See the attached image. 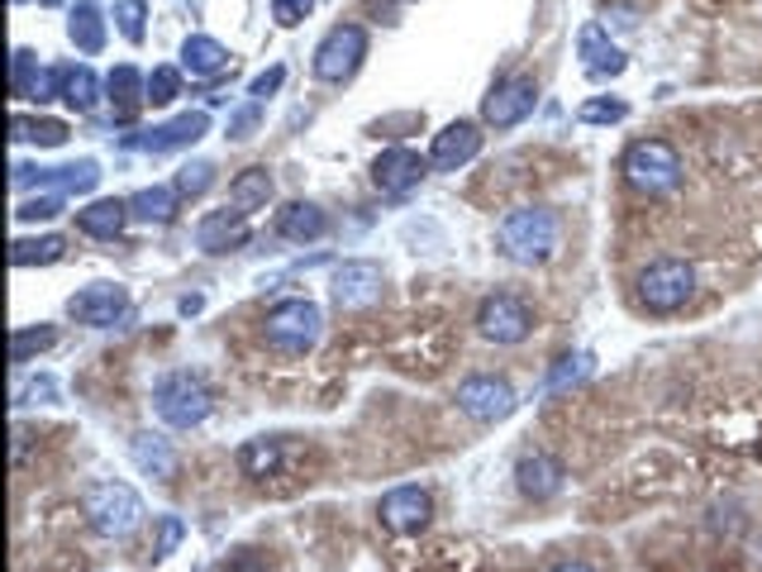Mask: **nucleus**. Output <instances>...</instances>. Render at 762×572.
<instances>
[{"instance_id": "nucleus-44", "label": "nucleus", "mask_w": 762, "mask_h": 572, "mask_svg": "<svg viewBox=\"0 0 762 572\" xmlns=\"http://www.w3.org/2000/svg\"><path fill=\"white\" fill-rule=\"evenodd\" d=\"M558 572H586V568H558Z\"/></svg>"}, {"instance_id": "nucleus-41", "label": "nucleus", "mask_w": 762, "mask_h": 572, "mask_svg": "<svg viewBox=\"0 0 762 572\" xmlns=\"http://www.w3.org/2000/svg\"><path fill=\"white\" fill-rule=\"evenodd\" d=\"M253 129H258V106H243V110L229 120V134H234V139H248Z\"/></svg>"}, {"instance_id": "nucleus-30", "label": "nucleus", "mask_w": 762, "mask_h": 572, "mask_svg": "<svg viewBox=\"0 0 762 572\" xmlns=\"http://www.w3.org/2000/svg\"><path fill=\"white\" fill-rule=\"evenodd\" d=\"M239 463L248 477H267L272 467H277V444H272V439H253V444L239 453Z\"/></svg>"}, {"instance_id": "nucleus-16", "label": "nucleus", "mask_w": 762, "mask_h": 572, "mask_svg": "<svg viewBox=\"0 0 762 572\" xmlns=\"http://www.w3.org/2000/svg\"><path fill=\"white\" fill-rule=\"evenodd\" d=\"M195 239H201L205 253H229V249H239V243L248 239V225H243L239 211H215V215L201 219Z\"/></svg>"}, {"instance_id": "nucleus-12", "label": "nucleus", "mask_w": 762, "mask_h": 572, "mask_svg": "<svg viewBox=\"0 0 762 572\" xmlns=\"http://www.w3.org/2000/svg\"><path fill=\"white\" fill-rule=\"evenodd\" d=\"M477 148H481L477 124H472V120H457V124H449L439 139H433V153H429V158H433V167H439V172H457L463 163L477 158Z\"/></svg>"}, {"instance_id": "nucleus-21", "label": "nucleus", "mask_w": 762, "mask_h": 572, "mask_svg": "<svg viewBox=\"0 0 762 572\" xmlns=\"http://www.w3.org/2000/svg\"><path fill=\"white\" fill-rule=\"evenodd\" d=\"M201 134H205V115H181V120L163 124V129H153L148 139H134V143H139V148L163 153V148H181V143H195Z\"/></svg>"}, {"instance_id": "nucleus-31", "label": "nucleus", "mask_w": 762, "mask_h": 572, "mask_svg": "<svg viewBox=\"0 0 762 572\" xmlns=\"http://www.w3.org/2000/svg\"><path fill=\"white\" fill-rule=\"evenodd\" d=\"M10 258H15V267H24V263H58V258H62V239H38V243L34 239H20Z\"/></svg>"}, {"instance_id": "nucleus-34", "label": "nucleus", "mask_w": 762, "mask_h": 572, "mask_svg": "<svg viewBox=\"0 0 762 572\" xmlns=\"http://www.w3.org/2000/svg\"><path fill=\"white\" fill-rule=\"evenodd\" d=\"M210 181H215V167H210V163H191L187 172L177 177V191H181V196H201Z\"/></svg>"}, {"instance_id": "nucleus-42", "label": "nucleus", "mask_w": 762, "mask_h": 572, "mask_svg": "<svg viewBox=\"0 0 762 572\" xmlns=\"http://www.w3.org/2000/svg\"><path fill=\"white\" fill-rule=\"evenodd\" d=\"M282 76H286L282 68H272V72H262V76H258V82H253V86H248V96H253V100H262V96H272V91H277V86H282Z\"/></svg>"}, {"instance_id": "nucleus-14", "label": "nucleus", "mask_w": 762, "mask_h": 572, "mask_svg": "<svg viewBox=\"0 0 762 572\" xmlns=\"http://www.w3.org/2000/svg\"><path fill=\"white\" fill-rule=\"evenodd\" d=\"M425 177V158L415 148H386L381 158L372 163V181L381 191H405Z\"/></svg>"}, {"instance_id": "nucleus-40", "label": "nucleus", "mask_w": 762, "mask_h": 572, "mask_svg": "<svg viewBox=\"0 0 762 572\" xmlns=\"http://www.w3.org/2000/svg\"><path fill=\"white\" fill-rule=\"evenodd\" d=\"M582 372H586V358H582V354H576V358H562V368L553 372V382H548V386H553V392H558V386L576 382V377H582Z\"/></svg>"}, {"instance_id": "nucleus-9", "label": "nucleus", "mask_w": 762, "mask_h": 572, "mask_svg": "<svg viewBox=\"0 0 762 572\" xmlns=\"http://www.w3.org/2000/svg\"><path fill=\"white\" fill-rule=\"evenodd\" d=\"M457 406H463L472 420H505L510 410H515V392L501 382V377H467L463 386H457Z\"/></svg>"}, {"instance_id": "nucleus-7", "label": "nucleus", "mask_w": 762, "mask_h": 572, "mask_svg": "<svg viewBox=\"0 0 762 572\" xmlns=\"http://www.w3.org/2000/svg\"><path fill=\"white\" fill-rule=\"evenodd\" d=\"M320 339V306L314 301H282L267 310V344L282 354H306Z\"/></svg>"}, {"instance_id": "nucleus-20", "label": "nucleus", "mask_w": 762, "mask_h": 572, "mask_svg": "<svg viewBox=\"0 0 762 572\" xmlns=\"http://www.w3.org/2000/svg\"><path fill=\"white\" fill-rule=\"evenodd\" d=\"M576 44H582V58H591V76H615V72H624V53L606 44V29H600V24H586Z\"/></svg>"}, {"instance_id": "nucleus-25", "label": "nucleus", "mask_w": 762, "mask_h": 572, "mask_svg": "<svg viewBox=\"0 0 762 572\" xmlns=\"http://www.w3.org/2000/svg\"><path fill=\"white\" fill-rule=\"evenodd\" d=\"M62 96H68V106L76 110H91L100 100V82L91 68H62Z\"/></svg>"}, {"instance_id": "nucleus-1", "label": "nucleus", "mask_w": 762, "mask_h": 572, "mask_svg": "<svg viewBox=\"0 0 762 572\" xmlns=\"http://www.w3.org/2000/svg\"><path fill=\"white\" fill-rule=\"evenodd\" d=\"M501 249L515 258V263H544V258L558 249V219L548 211H534V205L510 211L501 219Z\"/></svg>"}, {"instance_id": "nucleus-39", "label": "nucleus", "mask_w": 762, "mask_h": 572, "mask_svg": "<svg viewBox=\"0 0 762 572\" xmlns=\"http://www.w3.org/2000/svg\"><path fill=\"white\" fill-rule=\"evenodd\" d=\"M15 215H20V219H52V215H58V196H38V201H29V205H20Z\"/></svg>"}, {"instance_id": "nucleus-32", "label": "nucleus", "mask_w": 762, "mask_h": 572, "mask_svg": "<svg viewBox=\"0 0 762 572\" xmlns=\"http://www.w3.org/2000/svg\"><path fill=\"white\" fill-rule=\"evenodd\" d=\"M15 139H29V143H44V148H52V143L68 139V129H62L58 120H15Z\"/></svg>"}, {"instance_id": "nucleus-11", "label": "nucleus", "mask_w": 762, "mask_h": 572, "mask_svg": "<svg viewBox=\"0 0 762 572\" xmlns=\"http://www.w3.org/2000/svg\"><path fill=\"white\" fill-rule=\"evenodd\" d=\"M529 110H534V82H524V76H515V82H501L491 96H486V124H496V129L520 124Z\"/></svg>"}, {"instance_id": "nucleus-22", "label": "nucleus", "mask_w": 762, "mask_h": 572, "mask_svg": "<svg viewBox=\"0 0 762 572\" xmlns=\"http://www.w3.org/2000/svg\"><path fill=\"white\" fill-rule=\"evenodd\" d=\"M324 229H330V219H324V211H314V205H286L282 211V234L296 243L320 239Z\"/></svg>"}, {"instance_id": "nucleus-33", "label": "nucleus", "mask_w": 762, "mask_h": 572, "mask_svg": "<svg viewBox=\"0 0 762 572\" xmlns=\"http://www.w3.org/2000/svg\"><path fill=\"white\" fill-rule=\"evenodd\" d=\"M177 91H181V72L177 68H153V76H148V100H153V106L177 100Z\"/></svg>"}, {"instance_id": "nucleus-18", "label": "nucleus", "mask_w": 762, "mask_h": 572, "mask_svg": "<svg viewBox=\"0 0 762 572\" xmlns=\"http://www.w3.org/2000/svg\"><path fill=\"white\" fill-rule=\"evenodd\" d=\"M68 38L82 48V53H100L105 48V15H100L96 0H82V5L68 15Z\"/></svg>"}, {"instance_id": "nucleus-23", "label": "nucleus", "mask_w": 762, "mask_h": 572, "mask_svg": "<svg viewBox=\"0 0 762 572\" xmlns=\"http://www.w3.org/2000/svg\"><path fill=\"white\" fill-rule=\"evenodd\" d=\"M124 215H129V205L124 201H96V205H86L82 215V229L86 234H96V239H115L120 234V225H124Z\"/></svg>"}, {"instance_id": "nucleus-6", "label": "nucleus", "mask_w": 762, "mask_h": 572, "mask_svg": "<svg viewBox=\"0 0 762 572\" xmlns=\"http://www.w3.org/2000/svg\"><path fill=\"white\" fill-rule=\"evenodd\" d=\"M86 515L100 535H129L143 520V501L124 482H96L86 491Z\"/></svg>"}, {"instance_id": "nucleus-29", "label": "nucleus", "mask_w": 762, "mask_h": 572, "mask_svg": "<svg viewBox=\"0 0 762 572\" xmlns=\"http://www.w3.org/2000/svg\"><path fill=\"white\" fill-rule=\"evenodd\" d=\"M115 24L129 44H143L148 34V0H115Z\"/></svg>"}, {"instance_id": "nucleus-13", "label": "nucleus", "mask_w": 762, "mask_h": 572, "mask_svg": "<svg viewBox=\"0 0 762 572\" xmlns=\"http://www.w3.org/2000/svg\"><path fill=\"white\" fill-rule=\"evenodd\" d=\"M381 296V267L377 263H344L334 272V301L338 306H372Z\"/></svg>"}, {"instance_id": "nucleus-24", "label": "nucleus", "mask_w": 762, "mask_h": 572, "mask_svg": "<svg viewBox=\"0 0 762 572\" xmlns=\"http://www.w3.org/2000/svg\"><path fill=\"white\" fill-rule=\"evenodd\" d=\"M520 487L529 491V497H553L562 487V473L553 458H524L520 463Z\"/></svg>"}, {"instance_id": "nucleus-26", "label": "nucleus", "mask_w": 762, "mask_h": 572, "mask_svg": "<svg viewBox=\"0 0 762 572\" xmlns=\"http://www.w3.org/2000/svg\"><path fill=\"white\" fill-rule=\"evenodd\" d=\"M134 463L143 467V473H153V477H167L172 473V449H167V439H157V434H134Z\"/></svg>"}, {"instance_id": "nucleus-3", "label": "nucleus", "mask_w": 762, "mask_h": 572, "mask_svg": "<svg viewBox=\"0 0 762 572\" xmlns=\"http://www.w3.org/2000/svg\"><path fill=\"white\" fill-rule=\"evenodd\" d=\"M695 291V272L691 263H681V258H663V263H653L648 272L639 277V301L653 310V315H672L691 301Z\"/></svg>"}, {"instance_id": "nucleus-36", "label": "nucleus", "mask_w": 762, "mask_h": 572, "mask_svg": "<svg viewBox=\"0 0 762 572\" xmlns=\"http://www.w3.org/2000/svg\"><path fill=\"white\" fill-rule=\"evenodd\" d=\"M34 68H38V58L29 53V48H20V53H15V91H20V96H34L38 76H44V72H34Z\"/></svg>"}, {"instance_id": "nucleus-28", "label": "nucleus", "mask_w": 762, "mask_h": 572, "mask_svg": "<svg viewBox=\"0 0 762 572\" xmlns=\"http://www.w3.org/2000/svg\"><path fill=\"white\" fill-rule=\"evenodd\" d=\"M110 96L120 100V110H134L139 100H148V82L139 76V68H115L110 72Z\"/></svg>"}, {"instance_id": "nucleus-4", "label": "nucleus", "mask_w": 762, "mask_h": 572, "mask_svg": "<svg viewBox=\"0 0 762 572\" xmlns=\"http://www.w3.org/2000/svg\"><path fill=\"white\" fill-rule=\"evenodd\" d=\"M367 58V29L362 24H334L314 48V76L320 82H348Z\"/></svg>"}, {"instance_id": "nucleus-19", "label": "nucleus", "mask_w": 762, "mask_h": 572, "mask_svg": "<svg viewBox=\"0 0 762 572\" xmlns=\"http://www.w3.org/2000/svg\"><path fill=\"white\" fill-rule=\"evenodd\" d=\"M272 196V177H267V167H248V172H239L229 181V205L239 215H253L258 205H267Z\"/></svg>"}, {"instance_id": "nucleus-27", "label": "nucleus", "mask_w": 762, "mask_h": 572, "mask_svg": "<svg viewBox=\"0 0 762 572\" xmlns=\"http://www.w3.org/2000/svg\"><path fill=\"white\" fill-rule=\"evenodd\" d=\"M172 205L177 196L167 187H153V191H139L134 201H129V215L134 219H148V225H163V219H172Z\"/></svg>"}, {"instance_id": "nucleus-15", "label": "nucleus", "mask_w": 762, "mask_h": 572, "mask_svg": "<svg viewBox=\"0 0 762 572\" xmlns=\"http://www.w3.org/2000/svg\"><path fill=\"white\" fill-rule=\"evenodd\" d=\"M229 62H234V53L210 34H191L187 44H181V68H187L191 76H219Z\"/></svg>"}, {"instance_id": "nucleus-17", "label": "nucleus", "mask_w": 762, "mask_h": 572, "mask_svg": "<svg viewBox=\"0 0 762 572\" xmlns=\"http://www.w3.org/2000/svg\"><path fill=\"white\" fill-rule=\"evenodd\" d=\"M381 520H386L391 529H419L429 520V497L419 487H396L386 501H381Z\"/></svg>"}, {"instance_id": "nucleus-43", "label": "nucleus", "mask_w": 762, "mask_h": 572, "mask_svg": "<svg viewBox=\"0 0 762 572\" xmlns=\"http://www.w3.org/2000/svg\"><path fill=\"white\" fill-rule=\"evenodd\" d=\"M38 5H48V10H52V5H62V0H38Z\"/></svg>"}, {"instance_id": "nucleus-35", "label": "nucleus", "mask_w": 762, "mask_h": 572, "mask_svg": "<svg viewBox=\"0 0 762 572\" xmlns=\"http://www.w3.org/2000/svg\"><path fill=\"white\" fill-rule=\"evenodd\" d=\"M310 10H314V0H272V20H277L282 29H296Z\"/></svg>"}, {"instance_id": "nucleus-37", "label": "nucleus", "mask_w": 762, "mask_h": 572, "mask_svg": "<svg viewBox=\"0 0 762 572\" xmlns=\"http://www.w3.org/2000/svg\"><path fill=\"white\" fill-rule=\"evenodd\" d=\"M52 330H15V362H29L34 348H48Z\"/></svg>"}, {"instance_id": "nucleus-5", "label": "nucleus", "mask_w": 762, "mask_h": 572, "mask_svg": "<svg viewBox=\"0 0 762 572\" xmlns=\"http://www.w3.org/2000/svg\"><path fill=\"white\" fill-rule=\"evenodd\" d=\"M153 406H157V415H163L172 429H191V425H201L205 415H210V392L195 382L191 372H172V377H163V382H157Z\"/></svg>"}, {"instance_id": "nucleus-38", "label": "nucleus", "mask_w": 762, "mask_h": 572, "mask_svg": "<svg viewBox=\"0 0 762 572\" xmlns=\"http://www.w3.org/2000/svg\"><path fill=\"white\" fill-rule=\"evenodd\" d=\"M629 106L624 100H591V106H582V120L591 124H606V120H624Z\"/></svg>"}, {"instance_id": "nucleus-10", "label": "nucleus", "mask_w": 762, "mask_h": 572, "mask_svg": "<svg viewBox=\"0 0 762 572\" xmlns=\"http://www.w3.org/2000/svg\"><path fill=\"white\" fill-rule=\"evenodd\" d=\"M124 306H129V296H124V286H110V282H96V286H86V291H76L72 301H68V315L72 320H82V324H115L124 315Z\"/></svg>"}, {"instance_id": "nucleus-2", "label": "nucleus", "mask_w": 762, "mask_h": 572, "mask_svg": "<svg viewBox=\"0 0 762 572\" xmlns=\"http://www.w3.org/2000/svg\"><path fill=\"white\" fill-rule=\"evenodd\" d=\"M624 177L634 181L639 191L658 196V191H672L681 181V158L667 139H639L634 148L624 153Z\"/></svg>"}, {"instance_id": "nucleus-8", "label": "nucleus", "mask_w": 762, "mask_h": 572, "mask_svg": "<svg viewBox=\"0 0 762 572\" xmlns=\"http://www.w3.org/2000/svg\"><path fill=\"white\" fill-rule=\"evenodd\" d=\"M477 324H481L486 339H496V344H520L524 334L534 330V315H529V306H524L520 296L501 291V296H491V301H481Z\"/></svg>"}]
</instances>
